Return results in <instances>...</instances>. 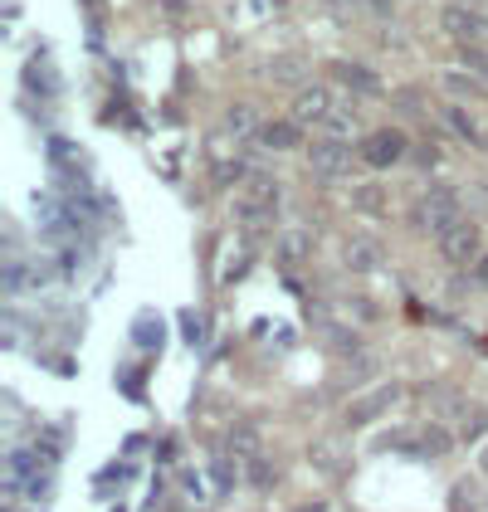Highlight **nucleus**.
Wrapping results in <instances>:
<instances>
[{
	"label": "nucleus",
	"mask_w": 488,
	"mask_h": 512,
	"mask_svg": "<svg viewBox=\"0 0 488 512\" xmlns=\"http://www.w3.org/2000/svg\"><path fill=\"white\" fill-rule=\"evenodd\" d=\"M259 127H264V118H259L254 103H230V113H225V137L244 142V137H259Z\"/></svg>",
	"instance_id": "obj_14"
},
{
	"label": "nucleus",
	"mask_w": 488,
	"mask_h": 512,
	"mask_svg": "<svg viewBox=\"0 0 488 512\" xmlns=\"http://www.w3.org/2000/svg\"><path fill=\"white\" fill-rule=\"evenodd\" d=\"M440 420H449L464 444H469V439H488V405H479V400L445 395V400H440Z\"/></svg>",
	"instance_id": "obj_6"
},
{
	"label": "nucleus",
	"mask_w": 488,
	"mask_h": 512,
	"mask_svg": "<svg viewBox=\"0 0 488 512\" xmlns=\"http://www.w3.org/2000/svg\"><path fill=\"white\" fill-rule=\"evenodd\" d=\"M357 205L362 210H386V196L381 191H357Z\"/></svg>",
	"instance_id": "obj_24"
},
{
	"label": "nucleus",
	"mask_w": 488,
	"mask_h": 512,
	"mask_svg": "<svg viewBox=\"0 0 488 512\" xmlns=\"http://www.w3.org/2000/svg\"><path fill=\"white\" fill-rule=\"evenodd\" d=\"M210 473H215L220 493H230V488H235V454L225 449V459H215V464H210Z\"/></svg>",
	"instance_id": "obj_21"
},
{
	"label": "nucleus",
	"mask_w": 488,
	"mask_h": 512,
	"mask_svg": "<svg viewBox=\"0 0 488 512\" xmlns=\"http://www.w3.org/2000/svg\"><path fill=\"white\" fill-rule=\"evenodd\" d=\"M449 512H479V498H474V483H454L449 488Z\"/></svg>",
	"instance_id": "obj_18"
},
{
	"label": "nucleus",
	"mask_w": 488,
	"mask_h": 512,
	"mask_svg": "<svg viewBox=\"0 0 488 512\" xmlns=\"http://www.w3.org/2000/svg\"><path fill=\"white\" fill-rule=\"evenodd\" d=\"M313 464L323 473H342L347 469V444H342V439H318V444H313Z\"/></svg>",
	"instance_id": "obj_15"
},
{
	"label": "nucleus",
	"mask_w": 488,
	"mask_h": 512,
	"mask_svg": "<svg viewBox=\"0 0 488 512\" xmlns=\"http://www.w3.org/2000/svg\"><path fill=\"white\" fill-rule=\"evenodd\" d=\"M332 108H337V88H332V83H303V88L293 93L288 118L303 122V127H323V122L332 118Z\"/></svg>",
	"instance_id": "obj_7"
},
{
	"label": "nucleus",
	"mask_w": 488,
	"mask_h": 512,
	"mask_svg": "<svg viewBox=\"0 0 488 512\" xmlns=\"http://www.w3.org/2000/svg\"><path fill=\"white\" fill-rule=\"evenodd\" d=\"M484 200H488V186H484Z\"/></svg>",
	"instance_id": "obj_31"
},
{
	"label": "nucleus",
	"mask_w": 488,
	"mask_h": 512,
	"mask_svg": "<svg viewBox=\"0 0 488 512\" xmlns=\"http://www.w3.org/2000/svg\"><path fill=\"white\" fill-rule=\"evenodd\" d=\"M357 152H362V161L371 166V171H381V166H396V161L406 157L410 137L401 132V127H371V132H362Z\"/></svg>",
	"instance_id": "obj_5"
},
{
	"label": "nucleus",
	"mask_w": 488,
	"mask_h": 512,
	"mask_svg": "<svg viewBox=\"0 0 488 512\" xmlns=\"http://www.w3.org/2000/svg\"><path fill=\"white\" fill-rule=\"evenodd\" d=\"M371 5H376V10H391V0H371Z\"/></svg>",
	"instance_id": "obj_30"
},
{
	"label": "nucleus",
	"mask_w": 488,
	"mask_h": 512,
	"mask_svg": "<svg viewBox=\"0 0 488 512\" xmlns=\"http://www.w3.org/2000/svg\"><path fill=\"white\" fill-rule=\"evenodd\" d=\"M249 200H264V205H274V200H279L274 176H259V171H249Z\"/></svg>",
	"instance_id": "obj_20"
},
{
	"label": "nucleus",
	"mask_w": 488,
	"mask_h": 512,
	"mask_svg": "<svg viewBox=\"0 0 488 512\" xmlns=\"http://www.w3.org/2000/svg\"><path fill=\"white\" fill-rule=\"evenodd\" d=\"M474 278L488 288V254H479V264H474Z\"/></svg>",
	"instance_id": "obj_27"
},
{
	"label": "nucleus",
	"mask_w": 488,
	"mask_h": 512,
	"mask_svg": "<svg viewBox=\"0 0 488 512\" xmlns=\"http://www.w3.org/2000/svg\"><path fill=\"white\" fill-rule=\"evenodd\" d=\"M225 449L235 454V459H259L264 454V430L249 420V415H240V420H230V430H225Z\"/></svg>",
	"instance_id": "obj_10"
},
{
	"label": "nucleus",
	"mask_w": 488,
	"mask_h": 512,
	"mask_svg": "<svg viewBox=\"0 0 488 512\" xmlns=\"http://www.w3.org/2000/svg\"><path fill=\"white\" fill-rule=\"evenodd\" d=\"M357 161H362V152H357L347 137H323V142L308 147V166H313L323 181H347Z\"/></svg>",
	"instance_id": "obj_3"
},
{
	"label": "nucleus",
	"mask_w": 488,
	"mask_h": 512,
	"mask_svg": "<svg viewBox=\"0 0 488 512\" xmlns=\"http://www.w3.org/2000/svg\"><path fill=\"white\" fill-rule=\"evenodd\" d=\"M274 478H279V469H274V464H269L264 454H259V459H249V483H259V488H269Z\"/></svg>",
	"instance_id": "obj_22"
},
{
	"label": "nucleus",
	"mask_w": 488,
	"mask_h": 512,
	"mask_svg": "<svg viewBox=\"0 0 488 512\" xmlns=\"http://www.w3.org/2000/svg\"><path fill=\"white\" fill-rule=\"evenodd\" d=\"M274 5H279V0H274Z\"/></svg>",
	"instance_id": "obj_32"
},
{
	"label": "nucleus",
	"mask_w": 488,
	"mask_h": 512,
	"mask_svg": "<svg viewBox=\"0 0 488 512\" xmlns=\"http://www.w3.org/2000/svg\"><path fill=\"white\" fill-rule=\"evenodd\" d=\"M445 122H449V132H459L464 142H484V132L474 127V118H469L459 103H449V108H445Z\"/></svg>",
	"instance_id": "obj_17"
},
{
	"label": "nucleus",
	"mask_w": 488,
	"mask_h": 512,
	"mask_svg": "<svg viewBox=\"0 0 488 512\" xmlns=\"http://www.w3.org/2000/svg\"><path fill=\"white\" fill-rule=\"evenodd\" d=\"M303 254H308V235H298V230H288V235L279 239V259H284V264H298Z\"/></svg>",
	"instance_id": "obj_19"
},
{
	"label": "nucleus",
	"mask_w": 488,
	"mask_h": 512,
	"mask_svg": "<svg viewBox=\"0 0 488 512\" xmlns=\"http://www.w3.org/2000/svg\"><path fill=\"white\" fill-rule=\"evenodd\" d=\"M401 395H406V386H401V381H381V386H371V391H362L357 400H352V405H347V410H342L347 430H362V425H371V420L391 415Z\"/></svg>",
	"instance_id": "obj_4"
},
{
	"label": "nucleus",
	"mask_w": 488,
	"mask_h": 512,
	"mask_svg": "<svg viewBox=\"0 0 488 512\" xmlns=\"http://www.w3.org/2000/svg\"><path fill=\"white\" fill-rule=\"evenodd\" d=\"M293 512H327V503H303V508H293Z\"/></svg>",
	"instance_id": "obj_28"
},
{
	"label": "nucleus",
	"mask_w": 488,
	"mask_h": 512,
	"mask_svg": "<svg viewBox=\"0 0 488 512\" xmlns=\"http://www.w3.org/2000/svg\"><path fill=\"white\" fill-rule=\"evenodd\" d=\"M459 220V191L454 186H430V191H420L415 200V210H410V225L420 230V235H440Z\"/></svg>",
	"instance_id": "obj_1"
},
{
	"label": "nucleus",
	"mask_w": 488,
	"mask_h": 512,
	"mask_svg": "<svg viewBox=\"0 0 488 512\" xmlns=\"http://www.w3.org/2000/svg\"><path fill=\"white\" fill-rule=\"evenodd\" d=\"M332 69V79L342 83V88H352V93H362V98H376L381 93V79L366 69V64H357V59H337V64H327Z\"/></svg>",
	"instance_id": "obj_11"
},
{
	"label": "nucleus",
	"mask_w": 488,
	"mask_h": 512,
	"mask_svg": "<svg viewBox=\"0 0 488 512\" xmlns=\"http://www.w3.org/2000/svg\"><path fill=\"white\" fill-rule=\"evenodd\" d=\"M181 327L191 332V342H201V332H205V317H201V313H186V317H181Z\"/></svg>",
	"instance_id": "obj_25"
},
{
	"label": "nucleus",
	"mask_w": 488,
	"mask_h": 512,
	"mask_svg": "<svg viewBox=\"0 0 488 512\" xmlns=\"http://www.w3.org/2000/svg\"><path fill=\"white\" fill-rule=\"evenodd\" d=\"M440 25H445L449 40H459L464 49L488 40V15L474 10V5H445V10H440Z\"/></svg>",
	"instance_id": "obj_8"
},
{
	"label": "nucleus",
	"mask_w": 488,
	"mask_h": 512,
	"mask_svg": "<svg viewBox=\"0 0 488 512\" xmlns=\"http://www.w3.org/2000/svg\"><path fill=\"white\" fill-rule=\"evenodd\" d=\"M435 244H440V259H445V264H454V269H474L479 254H484V230H479L474 220L459 215L449 230L435 235Z\"/></svg>",
	"instance_id": "obj_2"
},
{
	"label": "nucleus",
	"mask_w": 488,
	"mask_h": 512,
	"mask_svg": "<svg viewBox=\"0 0 488 512\" xmlns=\"http://www.w3.org/2000/svg\"><path fill=\"white\" fill-rule=\"evenodd\" d=\"M386 264V249H381V239L371 235H352L342 244V269L347 274H376Z\"/></svg>",
	"instance_id": "obj_9"
},
{
	"label": "nucleus",
	"mask_w": 488,
	"mask_h": 512,
	"mask_svg": "<svg viewBox=\"0 0 488 512\" xmlns=\"http://www.w3.org/2000/svg\"><path fill=\"white\" fill-rule=\"evenodd\" d=\"M254 142H264L269 152H293V147H303V122H293V118H274V122H264Z\"/></svg>",
	"instance_id": "obj_12"
},
{
	"label": "nucleus",
	"mask_w": 488,
	"mask_h": 512,
	"mask_svg": "<svg viewBox=\"0 0 488 512\" xmlns=\"http://www.w3.org/2000/svg\"><path fill=\"white\" fill-rule=\"evenodd\" d=\"M323 127H327V137H352V132H357V103L337 98V108H332V118H327Z\"/></svg>",
	"instance_id": "obj_16"
},
{
	"label": "nucleus",
	"mask_w": 488,
	"mask_h": 512,
	"mask_svg": "<svg viewBox=\"0 0 488 512\" xmlns=\"http://www.w3.org/2000/svg\"><path fill=\"white\" fill-rule=\"evenodd\" d=\"M30 79L40 83V88H54V74H49V69H44V59H40V64H35V69H30Z\"/></svg>",
	"instance_id": "obj_26"
},
{
	"label": "nucleus",
	"mask_w": 488,
	"mask_h": 512,
	"mask_svg": "<svg viewBox=\"0 0 488 512\" xmlns=\"http://www.w3.org/2000/svg\"><path fill=\"white\" fill-rule=\"evenodd\" d=\"M454 439H459V434L445 430L440 420H430V425H420V430H415V449H420L425 459H445L449 449H454Z\"/></svg>",
	"instance_id": "obj_13"
},
{
	"label": "nucleus",
	"mask_w": 488,
	"mask_h": 512,
	"mask_svg": "<svg viewBox=\"0 0 488 512\" xmlns=\"http://www.w3.org/2000/svg\"><path fill=\"white\" fill-rule=\"evenodd\" d=\"M445 88H449V93H479V79H474V74H454V69H449Z\"/></svg>",
	"instance_id": "obj_23"
},
{
	"label": "nucleus",
	"mask_w": 488,
	"mask_h": 512,
	"mask_svg": "<svg viewBox=\"0 0 488 512\" xmlns=\"http://www.w3.org/2000/svg\"><path fill=\"white\" fill-rule=\"evenodd\" d=\"M479 473H488V439H484V454H479Z\"/></svg>",
	"instance_id": "obj_29"
}]
</instances>
